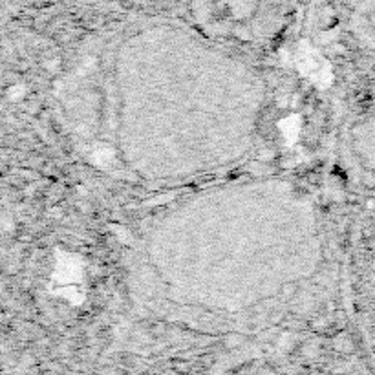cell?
Wrapping results in <instances>:
<instances>
[]
</instances>
